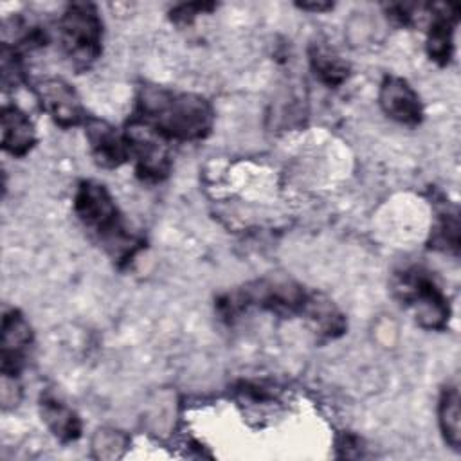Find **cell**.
I'll return each instance as SVG.
<instances>
[{
	"label": "cell",
	"instance_id": "cell-1",
	"mask_svg": "<svg viewBox=\"0 0 461 461\" xmlns=\"http://www.w3.org/2000/svg\"><path fill=\"white\" fill-rule=\"evenodd\" d=\"M131 117L167 142L203 140L214 126V108L207 97L158 85L139 86Z\"/></svg>",
	"mask_w": 461,
	"mask_h": 461
},
{
	"label": "cell",
	"instance_id": "cell-2",
	"mask_svg": "<svg viewBox=\"0 0 461 461\" xmlns=\"http://www.w3.org/2000/svg\"><path fill=\"white\" fill-rule=\"evenodd\" d=\"M74 212L90 236L117 267H126L144 249V238L131 227L104 184L85 178L76 185Z\"/></svg>",
	"mask_w": 461,
	"mask_h": 461
},
{
	"label": "cell",
	"instance_id": "cell-3",
	"mask_svg": "<svg viewBox=\"0 0 461 461\" xmlns=\"http://www.w3.org/2000/svg\"><path fill=\"white\" fill-rule=\"evenodd\" d=\"M312 292L288 279H258L223 294L216 301L218 313L232 321L249 308H259L281 317H304Z\"/></svg>",
	"mask_w": 461,
	"mask_h": 461
},
{
	"label": "cell",
	"instance_id": "cell-4",
	"mask_svg": "<svg viewBox=\"0 0 461 461\" xmlns=\"http://www.w3.org/2000/svg\"><path fill=\"white\" fill-rule=\"evenodd\" d=\"M59 50L76 72H86L103 52V18L92 2H72L58 20Z\"/></svg>",
	"mask_w": 461,
	"mask_h": 461
},
{
	"label": "cell",
	"instance_id": "cell-5",
	"mask_svg": "<svg viewBox=\"0 0 461 461\" xmlns=\"http://www.w3.org/2000/svg\"><path fill=\"white\" fill-rule=\"evenodd\" d=\"M394 297L407 306L416 322L432 331H441L450 321V303L434 276L421 267H409L394 274Z\"/></svg>",
	"mask_w": 461,
	"mask_h": 461
},
{
	"label": "cell",
	"instance_id": "cell-6",
	"mask_svg": "<svg viewBox=\"0 0 461 461\" xmlns=\"http://www.w3.org/2000/svg\"><path fill=\"white\" fill-rule=\"evenodd\" d=\"M122 131L137 176L146 184H158L166 180L173 167L169 142L133 117H130Z\"/></svg>",
	"mask_w": 461,
	"mask_h": 461
},
{
	"label": "cell",
	"instance_id": "cell-7",
	"mask_svg": "<svg viewBox=\"0 0 461 461\" xmlns=\"http://www.w3.org/2000/svg\"><path fill=\"white\" fill-rule=\"evenodd\" d=\"M41 110L63 130L85 126L88 113L76 88L63 77L50 76L38 79L32 86Z\"/></svg>",
	"mask_w": 461,
	"mask_h": 461
},
{
	"label": "cell",
	"instance_id": "cell-8",
	"mask_svg": "<svg viewBox=\"0 0 461 461\" xmlns=\"http://www.w3.org/2000/svg\"><path fill=\"white\" fill-rule=\"evenodd\" d=\"M34 335L29 321L18 308H9L2 315L0 371L2 378L16 380L23 371Z\"/></svg>",
	"mask_w": 461,
	"mask_h": 461
},
{
	"label": "cell",
	"instance_id": "cell-9",
	"mask_svg": "<svg viewBox=\"0 0 461 461\" xmlns=\"http://www.w3.org/2000/svg\"><path fill=\"white\" fill-rule=\"evenodd\" d=\"M378 104L398 124L416 128L423 121L421 99L405 77L387 74L378 88Z\"/></svg>",
	"mask_w": 461,
	"mask_h": 461
},
{
	"label": "cell",
	"instance_id": "cell-10",
	"mask_svg": "<svg viewBox=\"0 0 461 461\" xmlns=\"http://www.w3.org/2000/svg\"><path fill=\"white\" fill-rule=\"evenodd\" d=\"M85 137L88 149L97 166L117 169L130 160V149L122 130H117L104 119L88 115L85 122Z\"/></svg>",
	"mask_w": 461,
	"mask_h": 461
},
{
	"label": "cell",
	"instance_id": "cell-11",
	"mask_svg": "<svg viewBox=\"0 0 461 461\" xmlns=\"http://www.w3.org/2000/svg\"><path fill=\"white\" fill-rule=\"evenodd\" d=\"M430 25L427 32V54L439 67L448 65L454 54V32L459 20V5L434 4L430 5Z\"/></svg>",
	"mask_w": 461,
	"mask_h": 461
},
{
	"label": "cell",
	"instance_id": "cell-12",
	"mask_svg": "<svg viewBox=\"0 0 461 461\" xmlns=\"http://www.w3.org/2000/svg\"><path fill=\"white\" fill-rule=\"evenodd\" d=\"M0 131H2V149L14 158L25 157L38 140L32 121L16 104L2 106Z\"/></svg>",
	"mask_w": 461,
	"mask_h": 461
},
{
	"label": "cell",
	"instance_id": "cell-13",
	"mask_svg": "<svg viewBox=\"0 0 461 461\" xmlns=\"http://www.w3.org/2000/svg\"><path fill=\"white\" fill-rule=\"evenodd\" d=\"M40 414L43 423L61 443H72L81 438L83 423L79 414L54 394H41Z\"/></svg>",
	"mask_w": 461,
	"mask_h": 461
},
{
	"label": "cell",
	"instance_id": "cell-14",
	"mask_svg": "<svg viewBox=\"0 0 461 461\" xmlns=\"http://www.w3.org/2000/svg\"><path fill=\"white\" fill-rule=\"evenodd\" d=\"M310 67L315 77L330 88L340 86L349 76V65L333 49L322 43H313L308 52Z\"/></svg>",
	"mask_w": 461,
	"mask_h": 461
},
{
	"label": "cell",
	"instance_id": "cell-15",
	"mask_svg": "<svg viewBox=\"0 0 461 461\" xmlns=\"http://www.w3.org/2000/svg\"><path fill=\"white\" fill-rule=\"evenodd\" d=\"M438 425L445 443L459 452L461 425H459V389L456 384H447L438 400Z\"/></svg>",
	"mask_w": 461,
	"mask_h": 461
},
{
	"label": "cell",
	"instance_id": "cell-16",
	"mask_svg": "<svg viewBox=\"0 0 461 461\" xmlns=\"http://www.w3.org/2000/svg\"><path fill=\"white\" fill-rule=\"evenodd\" d=\"M459 216L457 209L443 207L438 211L436 223L430 230L429 247L434 250H441L445 254L457 256L459 254Z\"/></svg>",
	"mask_w": 461,
	"mask_h": 461
},
{
	"label": "cell",
	"instance_id": "cell-17",
	"mask_svg": "<svg viewBox=\"0 0 461 461\" xmlns=\"http://www.w3.org/2000/svg\"><path fill=\"white\" fill-rule=\"evenodd\" d=\"M216 9V4L212 2H189V4H178L169 11V20L176 25H189L196 20L198 14H205Z\"/></svg>",
	"mask_w": 461,
	"mask_h": 461
},
{
	"label": "cell",
	"instance_id": "cell-18",
	"mask_svg": "<svg viewBox=\"0 0 461 461\" xmlns=\"http://www.w3.org/2000/svg\"><path fill=\"white\" fill-rule=\"evenodd\" d=\"M299 9L303 11H313V13H324L333 9V4L330 2H303V4H295Z\"/></svg>",
	"mask_w": 461,
	"mask_h": 461
}]
</instances>
